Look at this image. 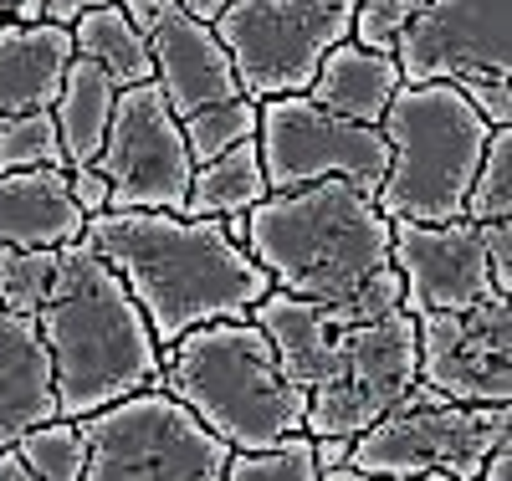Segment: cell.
<instances>
[{"instance_id":"6da1fadb","label":"cell","mask_w":512,"mask_h":481,"mask_svg":"<svg viewBox=\"0 0 512 481\" xmlns=\"http://www.w3.org/2000/svg\"><path fill=\"white\" fill-rule=\"evenodd\" d=\"M82 236L134 292L159 348L195 323L251 318V302L272 287L267 267L241 241H231L221 215L98 210L88 215Z\"/></svg>"},{"instance_id":"7a4b0ae2","label":"cell","mask_w":512,"mask_h":481,"mask_svg":"<svg viewBox=\"0 0 512 481\" xmlns=\"http://www.w3.org/2000/svg\"><path fill=\"white\" fill-rule=\"evenodd\" d=\"M36 328L52 354L57 415L67 420L159 384L154 328L88 236L57 251V277L36 308Z\"/></svg>"},{"instance_id":"3957f363","label":"cell","mask_w":512,"mask_h":481,"mask_svg":"<svg viewBox=\"0 0 512 481\" xmlns=\"http://www.w3.org/2000/svg\"><path fill=\"white\" fill-rule=\"evenodd\" d=\"M241 246L267 267L272 287L338 302L390 261V215L369 190L328 174L297 190H267L246 210Z\"/></svg>"},{"instance_id":"277c9868","label":"cell","mask_w":512,"mask_h":481,"mask_svg":"<svg viewBox=\"0 0 512 481\" xmlns=\"http://www.w3.org/2000/svg\"><path fill=\"white\" fill-rule=\"evenodd\" d=\"M159 384L185 400L231 451L272 446L303 430L308 389L282 379L267 333L251 318L195 323L159 348Z\"/></svg>"},{"instance_id":"5b68a950","label":"cell","mask_w":512,"mask_h":481,"mask_svg":"<svg viewBox=\"0 0 512 481\" xmlns=\"http://www.w3.org/2000/svg\"><path fill=\"white\" fill-rule=\"evenodd\" d=\"M390 164L374 205L390 221H451L477 174L492 123L461 98L456 82H400L379 118Z\"/></svg>"},{"instance_id":"8992f818","label":"cell","mask_w":512,"mask_h":481,"mask_svg":"<svg viewBox=\"0 0 512 481\" xmlns=\"http://www.w3.org/2000/svg\"><path fill=\"white\" fill-rule=\"evenodd\" d=\"M88 471L82 481H221L231 446L164 384L134 389L82 415Z\"/></svg>"},{"instance_id":"52a82bcc","label":"cell","mask_w":512,"mask_h":481,"mask_svg":"<svg viewBox=\"0 0 512 481\" xmlns=\"http://www.w3.org/2000/svg\"><path fill=\"white\" fill-rule=\"evenodd\" d=\"M216 36L246 98L308 93L328 47L354 31V0H231L216 11Z\"/></svg>"},{"instance_id":"ba28073f","label":"cell","mask_w":512,"mask_h":481,"mask_svg":"<svg viewBox=\"0 0 512 481\" xmlns=\"http://www.w3.org/2000/svg\"><path fill=\"white\" fill-rule=\"evenodd\" d=\"M512 435L507 405H395L354 435L349 466L359 476H425V481H477L487 451Z\"/></svg>"},{"instance_id":"9c48e42d","label":"cell","mask_w":512,"mask_h":481,"mask_svg":"<svg viewBox=\"0 0 512 481\" xmlns=\"http://www.w3.org/2000/svg\"><path fill=\"white\" fill-rule=\"evenodd\" d=\"M256 149H262L267 190H297L313 180H349L359 190H379L390 144L374 123L338 118L308 93H282L256 103Z\"/></svg>"},{"instance_id":"30bf717a","label":"cell","mask_w":512,"mask_h":481,"mask_svg":"<svg viewBox=\"0 0 512 481\" xmlns=\"http://www.w3.org/2000/svg\"><path fill=\"white\" fill-rule=\"evenodd\" d=\"M93 169L108 180V210H185L195 159L154 77L118 87Z\"/></svg>"},{"instance_id":"8fae6325","label":"cell","mask_w":512,"mask_h":481,"mask_svg":"<svg viewBox=\"0 0 512 481\" xmlns=\"http://www.w3.org/2000/svg\"><path fill=\"white\" fill-rule=\"evenodd\" d=\"M415 384V313L390 308L344 328V374L308 389V435H354L390 415Z\"/></svg>"},{"instance_id":"7c38bea8","label":"cell","mask_w":512,"mask_h":481,"mask_svg":"<svg viewBox=\"0 0 512 481\" xmlns=\"http://www.w3.org/2000/svg\"><path fill=\"white\" fill-rule=\"evenodd\" d=\"M415 379L456 405L512 400V308L507 292H487L472 308L415 313Z\"/></svg>"},{"instance_id":"4fadbf2b","label":"cell","mask_w":512,"mask_h":481,"mask_svg":"<svg viewBox=\"0 0 512 481\" xmlns=\"http://www.w3.org/2000/svg\"><path fill=\"white\" fill-rule=\"evenodd\" d=\"M512 0H425L395 36L400 82L512 77Z\"/></svg>"},{"instance_id":"5bb4252c","label":"cell","mask_w":512,"mask_h":481,"mask_svg":"<svg viewBox=\"0 0 512 481\" xmlns=\"http://www.w3.org/2000/svg\"><path fill=\"white\" fill-rule=\"evenodd\" d=\"M390 267L405 282V308H472L492 287L482 226L451 215V221H390Z\"/></svg>"},{"instance_id":"9a60e30c","label":"cell","mask_w":512,"mask_h":481,"mask_svg":"<svg viewBox=\"0 0 512 481\" xmlns=\"http://www.w3.org/2000/svg\"><path fill=\"white\" fill-rule=\"evenodd\" d=\"M123 11L134 16V26L149 36L154 82L169 98V108H175V118L241 93L236 67H231V57H226V47H221V36H216L210 21L190 16L185 6H175V0H144V6H123Z\"/></svg>"},{"instance_id":"2e32d148","label":"cell","mask_w":512,"mask_h":481,"mask_svg":"<svg viewBox=\"0 0 512 481\" xmlns=\"http://www.w3.org/2000/svg\"><path fill=\"white\" fill-rule=\"evenodd\" d=\"M72 62V26L62 21H0V118L52 108Z\"/></svg>"},{"instance_id":"e0dca14e","label":"cell","mask_w":512,"mask_h":481,"mask_svg":"<svg viewBox=\"0 0 512 481\" xmlns=\"http://www.w3.org/2000/svg\"><path fill=\"white\" fill-rule=\"evenodd\" d=\"M52 415H57V384L36 313L0 308V446H11L21 430Z\"/></svg>"},{"instance_id":"ac0fdd59","label":"cell","mask_w":512,"mask_h":481,"mask_svg":"<svg viewBox=\"0 0 512 481\" xmlns=\"http://www.w3.org/2000/svg\"><path fill=\"white\" fill-rule=\"evenodd\" d=\"M88 215L67 190V169H0V246H67Z\"/></svg>"},{"instance_id":"d6986e66","label":"cell","mask_w":512,"mask_h":481,"mask_svg":"<svg viewBox=\"0 0 512 481\" xmlns=\"http://www.w3.org/2000/svg\"><path fill=\"white\" fill-rule=\"evenodd\" d=\"M400 93V67L390 52H369L359 47L354 36H344L338 47L323 52L313 82H308V98L323 103L338 118H354V123H374L384 118L390 98Z\"/></svg>"},{"instance_id":"ffe728a7","label":"cell","mask_w":512,"mask_h":481,"mask_svg":"<svg viewBox=\"0 0 512 481\" xmlns=\"http://www.w3.org/2000/svg\"><path fill=\"white\" fill-rule=\"evenodd\" d=\"M113 103H118V82L93 57L72 52L67 77H62V93L52 103L57 134H62V149H67V169L98 159L103 134H108V118H113Z\"/></svg>"},{"instance_id":"44dd1931","label":"cell","mask_w":512,"mask_h":481,"mask_svg":"<svg viewBox=\"0 0 512 481\" xmlns=\"http://www.w3.org/2000/svg\"><path fill=\"white\" fill-rule=\"evenodd\" d=\"M72 26V52L93 57L118 87H134L154 77V57H149V36L134 26L118 0H103V6H88L82 16L67 21Z\"/></svg>"},{"instance_id":"7402d4cb","label":"cell","mask_w":512,"mask_h":481,"mask_svg":"<svg viewBox=\"0 0 512 481\" xmlns=\"http://www.w3.org/2000/svg\"><path fill=\"white\" fill-rule=\"evenodd\" d=\"M262 195H267V169H262L256 134H251V139L231 144L226 154L195 164L185 215H246Z\"/></svg>"},{"instance_id":"603a6c76","label":"cell","mask_w":512,"mask_h":481,"mask_svg":"<svg viewBox=\"0 0 512 481\" xmlns=\"http://www.w3.org/2000/svg\"><path fill=\"white\" fill-rule=\"evenodd\" d=\"M11 446L21 451L31 481H82V471H88V441H82V425L67 415L21 430Z\"/></svg>"},{"instance_id":"cb8c5ba5","label":"cell","mask_w":512,"mask_h":481,"mask_svg":"<svg viewBox=\"0 0 512 481\" xmlns=\"http://www.w3.org/2000/svg\"><path fill=\"white\" fill-rule=\"evenodd\" d=\"M180 128H185L190 159L205 164V159H216V154H226L231 144H241V139L256 134V98L236 93V98H221V103H205V108L185 113Z\"/></svg>"},{"instance_id":"d4e9b609","label":"cell","mask_w":512,"mask_h":481,"mask_svg":"<svg viewBox=\"0 0 512 481\" xmlns=\"http://www.w3.org/2000/svg\"><path fill=\"white\" fill-rule=\"evenodd\" d=\"M512 210V123L507 128H492L487 134V149L477 159V174L466 185V200H461V215L466 221H507Z\"/></svg>"},{"instance_id":"484cf974","label":"cell","mask_w":512,"mask_h":481,"mask_svg":"<svg viewBox=\"0 0 512 481\" xmlns=\"http://www.w3.org/2000/svg\"><path fill=\"white\" fill-rule=\"evenodd\" d=\"M226 481H318L313 435L308 430H292V435H282V441H272V446L231 451Z\"/></svg>"},{"instance_id":"4316f807","label":"cell","mask_w":512,"mask_h":481,"mask_svg":"<svg viewBox=\"0 0 512 481\" xmlns=\"http://www.w3.org/2000/svg\"><path fill=\"white\" fill-rule=\"evenodd\" d=\"M41 164L67 169V149H62L52 108L0 118V169H41Z\"/></svg>"},{"instance_id":"83f0119b","label":"cell","mask_w":512,"mask_h":481,"mask_svg":"<svg viewBox=\"0 0 512 481\" xmlns=\"http://www.w3.org/2000/svg\"><path fill=\"white\" fill-rule=\"evenodd\" d=\"M57 251L52 246H0V308L36 313L57 277Z\"/></svg>"},{"instance_id":"f1b7e54d","label":"cell","mask_w":512,"mask_h":481,"mask_svg":"<svg viewBox=\"0 0 512 481\" xmlns=\"http://www.w3.org/2000/svg\"><path fill=\"white\" fill-rule=\"evenodd\" d=\"M425 0H354V41L369 52H395V36Z\"/></svg>"},{"instance_id":"f546056e","label":"cell","mask_w":512,"mask_h":481,"mask_svg":"<svg viewBox=\"0 0 512 481\" xmlns=\"http://www.w3.org/2000/svg\"><path fill=\"white\" fill-rule=\"evenodd\" d=\"M456 87H461V98L472 103L492 128H507L512 123V87L507 82H497V77H466Z\"/></svg>"},{"instance_id":"4dcf8cb0","label":"cell","mask_w":512,"mask_h":481,"mask_svg":"<svg viewBox=\"0 0 512 481\" xmlns=\"http://www.w3.org/2000/svg\"><path fill=\"white\" fill-rule=\"evenodd\" d=\"M482 251H487L492 287L512 292V231H507V221H482Z\"/></svg>"},{"instance_id":"1f68e13d","label":"cell","mask_w":512,"mask_h":481,"mask_svg":"<svg viewBox=\"0 0 512 481\" xmlns=\"http://www.w3.org/2000/svg\"><path fill=\"white\" fill-rule=\"evenodd\" d=\"M67 190H72V200H77V210H82V215L108 210V180H103V174H98L93 164L67 169Z\"/></svg>"},{"instance_id":"d6a6232c","label":"cell","mask_w":512,"mask_h":481,"mask_svg":"<svg viewBox=\"0 0 512 481\" xmlns=\"http://www.w3.org/2000/svg\"><path fill=\"white\" fill-rule=\"evenodd\" d=\"M482 476H487V481H507V476H512V435H502V441L487 451Z\"/></svg>"},{"instance_id":"836d02e7","label":"cell","mask_w":512,"mask_h":481,"mask_svg":"<svg viewBox=\"0 0 512 481\" xmlns=\"http://www.w3.org/2000/svg\"><path fill=\"white\" fill-rule=\"evenodd\" d=\"M118 6H144V0H118ZM175 6H185V11L200 16V21H216V11L231 6V0H175Z\"/></svg>"},{"instance_id":"e575fe53","label":"cell","mask_w":512,"mask_h":481,"mask_svg":"<svg viewBox=\"0 0 512 481\" xmlns=\"http://www.w3.org/2000/svg\"><path fill=\"white\" fill-rule=\"evenodd\" d=\"M88 6H103V0H47V21H72V16H82Z\"/></svg>"},{"instance_id":"d590c367","label":"cell","mask_w":512,"mask_h":481,"mask_svg":"<svg viewBox=\"0 0 512 481\" xmlns=\"http://www.w3.org/2000/svg\"><path fill=\"white\" fill-rule=\"evenodd\" d=\"M0 481H31V471H26L16 446H0Z\"/></svg>"},{"instance_id":"8d00e7d4","label":"cell","mask_w":512,"mask_h":481,"mask_svg":"<svg viewBox=\"0 0 512 481\" xmlns=\"http://www.w3.org/2000/svg\"><path fill=\"white\" fill-rule=\"evenodd\" d=\"M6 6L11 21H36V16H47V0H0Z\"/></svg>"}]
</instances>
